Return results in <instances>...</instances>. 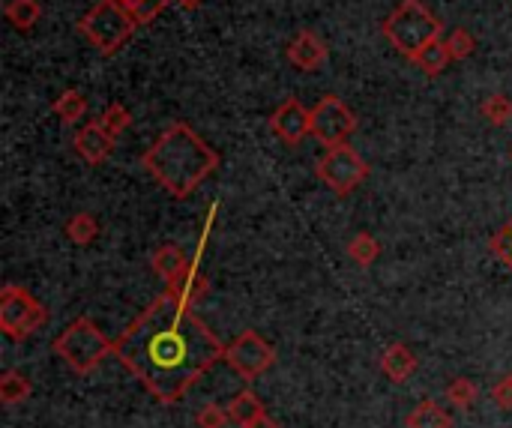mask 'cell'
<instances>
[{"label": "cell", "instance_id": "obj_21", "mask_svg": "<svg viewBox=\"0 0 512 428\" xmlns=\"http://www.w3.org/2000/svg\"><path fill=\"white\" fill-rule=\"evenodd\" d=\"M66 240L75 243V246H90L96 237H99V222L93 213H75L69 222H66Z\"/></svg>", "mask_w": 512, "mask_h": 428}, {"label": "cell", "instance_id": "obj_30", "mask_svg": "<svg viewBox=\"0 0 512 428\" xmlns=\"http://www.w3.org/2000/svg\"><path fill=\"white\" fill-rule=\"evenodd\" d=\"M198 428H225L231 423L228 417V408H216V405H204L195 417Z\"/></svg>", "mask_w": 512, "mask_h": 428}, {"label": "cell", "instance_id": "obj_5", "mask_svg": "<svg viewBox=\"0 0 512 428\" xmlns=\"http://www.w3.org/2000/svg\"><path fill=\"white\" fill-rule=\"evenodd\" d=\"M54 351L75 375H90L108 354H114V342H108L90 318H75L54 339Z\"/></svg>", "mask_w": 512, "mask_h": 428}, {"label": "cell", "instance_id": "obj_9", "mask_svg": "<svg viewBox=\"0 0 512 428\" xmlns=\"http://www.w3.org/2000/svg\"><path fill=\"white\" fill-rule=\"evenodd\" d=\"M357 129V114L339 99V96H321L318 105L312 108V135L330 147V144H345Z\"/></svg>", "mask_w": 512, "mask_h": 428}, {"label": "cell", "instance_id": "obj_7", "mask_svg": "<svg viewBox=\"0 0 512 428\" xmlns=\"http://www.w3.org/2000/svg\"><path fill=\"white\" fill-rule=\"evenodd\" d=\"M45 318H48V312L33 294H27L18 285L3 288V294H0V330L9 339L21 342V339L33 336L45 324Z\"/></svg>", "mask_w": 512, "mask_h": 428}, {"label": "cell", "instance_id": "obj_26", "mask_svg": "<svg viewBox=\"0 0 512 428\" xmlns=\"http://www.w3.org/2000/svg\"><path fill=\"white\" fill-rule=\"evenodd\" d=\"M444 42H447V48H450L453 60H468V57L477 51V36H474L468 27H456V30H450Z\"/></svg>", "mask_w": 512, "mask_h": 428}, {"label": "cell", "instance_id": "obj_4", "mask_svg": "<svg viewBox=\"0 0 512 428\" xmlns=\"http://www.w3.org/2000/svg\"><path fill=\"white\" fill-rule=\"evenodd\" d=\"M138 27L141 21L120 0H96L78 21V33L105 57L120 51Z\"/></svg>", "mask_w": 512, "mask_h": 428}, {"label": "cell", "instance_id": "obj_33", "mask_svg": "<svg viewBox=\"0 0 512 428\" xmlns=\"http://www.w3.org/2000/svg\"><path fill=\"white\" fill-rule=\"evenodd\" d=\"M174 3H177V6H183V9H189V12H192V9H198V6H201V3H204V0H174Z\"/></svg>", "mask_w": 512, "mask_h": 428}, {"label": "cell", "instance_id": "obj_3", "mask_svg": "<svg viewBox=\"0 0 512 428\" xmlns=\"http://www.w3.org/2000/svg\"><path fill=\"white\" fill-rule=\"evenodd\" d=\"M441 30H444V24L423 0H399V6L381 24L384 39L408 60L417 51H423L429 42L441 39Z\"/></svg>", "mask_w": 512, "mask_h": 428}, {"label": "cell", "instance_id": "obj_15", "mask_svg": "<svg viewBox=\"0 0 512 428\" xmlns=\"http://www.w3.org/2000/svg\"><path fill=\"white\" fill-rule=\"evenodd\" d=\"M207 288H210V282H207V276L201 273V264H195L192 261V267L186 270V276L177 282V285H171L168 291L183 303V306H195V303H201L204 297H207Z\"/></svg>", "mask_w": 512, "mask_h": 428}, {"label": "cell", "instance_id": "obj_12", "mask_svg": "<svg viewBox=\"0 0 512 428\" xmlns=\"http://www.w3.org/2000/svg\"><path fill=\"white\" fill-rule=\"evenodd\" d=\"M114 135H108V129L99 123V120H90L84 123L78 132H75V153L87 162V165H102L111 153H114Z\"/></svg>", "mask_w": 512, "mask_h": 428}, {"label": "cell", "instance_id": "obj_16", "mask_svg": "<svg viewBox=\"0 0 512 428\" xmlns=\"http://www.w3.org/2000/svg\"><path fill=\"white\" fill-rule=\"evenodd\" d=\"M450 60H453V54H450V48H447V42H444V39L429 42L423 51H417V54L411 57V63H417V66H420V72H426L429 78L441 75V72L450 66Z\"/></svg>", "mask_w": 512, "mask_h": 428}, {"label": "cell", "instance_id": "obj_23", "mask_svg": "<svg viewBox=\"0 0 512 428\" xmlns=\"http://www.w3.org/2000/svg\"><path fill=\"white\" fill-rule=\"evenodd\" d=\"M378 255H381V246H378V240L372 237V234H357L351 243H348V258L357 264V267H372L375 261H378Z\"/></svg>", "mask_w": 512, "mask_h": 428}, {"label": "cell", "instance_id": "obj_10", "mask_svg": "<svg viewBox=\"0 0 512 428\" xmlns=\"http://www.w3.org/2000/svg\"><path fill=\"white\" fill-rule=\"evenodd\" d=\"M270 129L282 144L297 147L300 141H306L312 135V111L300 99L291 96L270 114Z\"/></svg>", "mask_w": 512, "mask_h": 428}, {"label": "cell", "instance_id": "obj_29", "mask_svg": "<svg viewBox=\"0 0 512 428\" xmlns=\"http://www.w3.org/2000/svg\"><path fill=\"white\" fill-rule=\"evenodd\" d=\"M492 255L512 273V219L492 237Z\"/></svg>", "mask_w": 512, "mask_h": 428}, {"label": "cell", "instance_id": "obj_31", "mask_svg": "<svg viewBox=\"0 0 512 428\" xmlns=\"http://www.w3.org/2000/svg\"><path fill=\"white\" fill-rule=\"evenodd\" d=\"M492 399H495V405H498L501 411H512V375L501 378V381L495 384Z\"/></svg>", "mask_w": 512, "mask_h": 428}, {"label": "cell", "instance_id": "obj_25", "mask_svg": "<svg viewBox=\"0 0 512 428\" xmlns=\"http://www.w3.org/2000/svg\"><path fill=\"white\" fill-rule=\"evenodd\" d=\"M99 123L108 129V135L120 138V135L132 126V111H129L126 105H120V102H111V105L99 114Z\"/></svg>", "mask_w": 512, "mask_h": 428}, {"label": "cell", "instance_id": "obj_14", "mask_svg": "<svg viewBox=\"0 0 512 428\" xmlns=\"http://www.w3.org/2000/svg\"><path fill=\"white\" fill-rule=\"evenodd\" d=\"M381 369H384V375H387L390 381L402 384V381H408V378L417 372V357H414V351H411L408 345L396 342V345H390V348L381 354Z\"/></svg>", "mask_w": 512, "mask_h": 428}, {"label": "cell", "instance_id": "obj_2", "mask_svg": "<svg viewBox=\"0 0 512 428\" xmlns=\"http://www.w3.org/2000/svg\"><path fill=\"white\" fill-rule=\"evenodd\" d=\"M141 165L171 198H186L219 168V153L189 123L177 120L150 144Z\"/></svg>", "mask_w": 512, "mask_h": 428}, {"label": "cell", "instance_id": "obj_18", "mask_svg": "<svg viewBox=\"0 0 512 428\" xmlns=\"http://www.w3.org/2000/svg\"><path fill=\"white\" fill-rule=\"evenodd\" d=\"M51 111L60 117V123L75 126V123H81L84 114H87V96H84L81 90H72V87H69V90H63V93L54 99Z\"/></svg>", "mask_w": 512, "mask_h": 428}, {"label": "cell", "instance_id": "obj_22", "mask_svg": "<svg viewBox=\"0 0 512 428\" xmlns=\"http://www.w3.org/2000/svg\"><path fill=\"white\" fill-rule=\"evenodd\" d=\"M480 114H483L492 126L504 129V126H510L512 123V99L510 96H504V93H492V96L483 99Z\"/></svg>", "mask_w": 512, "mask_h": 428}, {"label": "cell", "instance_id": "obj_11", "mask_svg": "<svg viewBox=\"0 0 512 428\" xmlns=\"http://www.w3.org/2000/svg\"><path fill=\"white\" fill-rule=\"evenodd\" d=\"M285 57L294 69L300 72H315L327 63L330 48L327 42L315 33V30H300L288 45H285Z\"/></svg>", "mask_w": 512, "mask_h": 428}, {"label": "cell", "instance_id": "obj_20", "mask_svg": "<svg viewBox=\"0 0 512 428\" xmlns=\"http://www.w3.org/2000/svg\"><path fill=\"white\" fill-rule=\"evenodd\" d=\"M408 428H453V417L438 402L426 399L408 414Z\"/></svg>", "mask_w": 512, "mask_h": 428}, {"label": "cell", "instance_id": "obj_27", "mask_svg": "<svg viewBox=\"0 0 512 428\" xmlns=\"http://www.w3.org/2000/svg\"><path fill=\"white\" fill-rule=\"evenodd\" d=\"M447 402H450L453 408L468 411V408L477 402V384H474L471 378H456V381H450V387H447Z\"/></svg>", "mask_w": 512, "mask_h": 428}, {"label": "cell", "instance_id": "obj_28", "mask_svg": "<svg viewBox=\"0 0 512 428\" xmlns=\"http://www.w3.org/2000/svg\"><path fill=\"white\" fill-rule=\"evenodd\" d=\"M141 24H150L168 3H174V0H120Z\"/></svg>", "mask_w": 512, "mask_h": 428}, {"label": "cell", "instance_id": "obj_19", "mask_svg": "<svg viewBox=\"0 0 512 428\" xmlns=\"http://www.w3.org/2000/svg\"><path fill=\"white\" fill-rule=\"evenodd\" d=\"M261 414H264V405H261V399L252 390H243V393H237L228 402V417H231L234 426L246 428L252 420H258Z\"/></svg>", "mask_w": 512, "mask_h": 428}, {"label": "cell", "instance_id": "obj_24", "mask_svg": "<svg viewBox=\"0 0 512 428\" xmlns=\"http://www.w3.org/2000/svg\"><path fill=\"white\" fill-rule=\"evenodd\" d=\"M30 396V381L18 372H6L0 378V402L3 405H18Z\"/></svg>", "mask_w": 512, "mask_h": 428}, {"label": "cell", "instance_id": "obj_13", "mask_svg": "<svg viewBox=\"0 0 512 428\" xmlns=\"http://www.w3.org/2000/svg\"><path fill=\"white\" fill-rule=\"evenodd\" d=\"M150 264H153V273L171 288L186 276V270L192 267V258H186V252L177 243H165L153 252Z\"/></svg>", "mask_w": 512, "mask_h": 428}, {"label": "cell", "instance_id": "obj_8", "mask_svg": "<svg viewBox=\"0 0 512 428\" xmlns=\"http://www.w3.org/2000/svg\"><path fill=\"white\" fill-rule=\"evenodd\" d=\"M243 381H255L261 378L273 363H276V351L270 342H264V336H258L255 330H243L231 345H225V357H222Z\"/></svg>", "mask_w": 512, "mask_h": 428}, {"label": "cell", "instance_id": "obj_1", "mask_svg": "<svg viewBox=\"0 0 512 428\" xmlns=\"http://www.w3.org/2000/svg\"><path fill=\"white\" fill-rule=\"evenodd\" d=\"M114 354L162 405H174L225 357V345L165 288L114 342Z\"/></svg>", "mask_w": 512, "mask_h": 428}, {"label": "cell", "instance_id": "obj_32", "mask_svg": "<svg viewBox=\"0 0 512 428\" xmlns=\"http://www.w3.org/2000/svg\"><path fill=\"white\" fill-rule=\"evenodd\" d=\"M246 428H279V423H276V420H270L267 414H261L258 420H252Z\"/></svg>", "mask_w": 512, "mask_h": 428}, {"label": "cell", "instance_id": "obj_6", "mask_svg": "<svg viewBox=\"0 0 512 428\" xmlns=\"http://www.w3.org/2000/svg\"><path fill=\"white\" fill-rule=\"evenodd\" d=\"M369 162L345 141V144H330V147H324V153H321V159H318V168H315V174H318V180L330 189V192H336V195H351L360 183H366V177H369Z\"/></svg>", "mask_w": 512, "mask_h": 428}, {"label": "cell", "instance_id": "obj_17", "mask_svg": "<svg viewBox=\"0 0 512 428\" xmlns=\"http://www.w3.org/2000/svg\"><path fill=\"white\" fill-rule=\"evenodd\" d=\"M3 15H6V21H9L15 30L27 33V30H33V27L39 24L42 6H39V0H6Z\"/></svg>", "mask_w": 512, "mask_h": 428}]
</instances>
